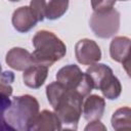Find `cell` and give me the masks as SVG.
Listing matches in <instances>:
<instances>
[{
    "label": "cell",
    "instance_id": "21",
    "mask_svg": "<svg viewBox=\"0 0 131 131\" xmlns=\"http://www.w3.org/2000/svg\"><path fill=\"white\" fill-rule=\"evenodd\" d=\"M86 131H97V130H106V127L99 121V120H95V121H90L88 123V125L85 127Z\"/></svg>",
    "mask_w": 131,
    "mask_h": 131
},
{
    "label": "cell",
    "instance_id": "19",
    "mask_svg": "<svg viewBox=\"0 0 131 131\" xmlns=\"http://www.w3.org/2000/svg\"><path fill=\"white\" fill-rule=\"evenodd\" d=\"M46 5L47 3L45 0H31L29 7L32 10L33 14L36 16L38 21H42L45 18Z\"/></svg>",
    "mask_w": 131,
    "mask_h": 131
},
{
    "label": "cell",
    "instance_id": "22",
    "mask_svg": "<svg viewBox=\"0 0 131 131\" xmlns=\"http://www.w3.org/2000/svg\"><path fill=\"white\" fill-rule=\"evenodd\" d=\"M8 1H11V2H17V1H19V0H8Z\"/></svg>",
    "mask_w": 131,
    "mask_h": 131
},
{
    "label": "cell",
    "instance_id": "4",
    "mask_svg": "<svg viewBox=\"0 0 131 131\" xmlns=\"http://www.w3.org/2000/svg\"><path fill=\"white\" fill-rule=\"evenodd\" d=\"M56 81L61 83L66 88L76 92L83 98L88 96L92 91V83L86 73L76 64L62 67L56 74Z\"/></svg>",
    "mask_w": 131,
    "mask_h": 131
},
{
    "label": "cell",
    "instance_id": "13",
    "mask_svg": "<svg viewBox=\"0 0 131 131\" xmlns=\"http://www.w3.org/2000/svg\"><path fill=\"white\" fill-rule=\"evenodd\" d=\"M86 74L88 75L92 83L93 89H98V90H100V88L114 75L113 70L108 66L104 63H98V62L91 64L86 70Z\"/></svg>",
    "mask_w": 131,
    "mask_h": 131
},
{
    "label": "cell",
    "instance_id": "16",
    "mask_svg": "<svg viewBox=\"0 0 131 131\" xmlns=\"http://www.w3.org/2000/svg\"><path fill=\"white\" fill-rule=\"evenodd\" d=\"M100 91L105 98L110 100L117 99L122 92V85L120 80L113 75L110 78V80L100 88Z\"/></svg>",
    "mask_w": 131,
    "mask_h": 131
},
{
    "label": "cell",
    "instance_id": "1",
    "mask_svg": "<svg viewBox=\"0 0 131 131\" xmlns=\"http://www.w3.org/2000/svg\"><path fill=\"white\" fill-rule=\"evenodd\" d=\"M39 106L38 100L33 95L15 96L5 112V122L11 131H30L39 114Z\"/></svg>",
    "mask_w": 131,
    "mask_h": 131
},
{
    "label": "cell",
    "instance_id": "9",
    "mask_svg": "<svg viewBox=\"0 0 131 131\" xmlns=\"http://www.w3.org/2000/svg\"><path fill=\"white\" fill-rule=\"evenodd\" d=\"M11 21L13 28L19 33H28L38 23L29 6H20L15 9L13 11Z\"/></svg>",
    "mask_w": 131,
    "mask_h": 131
},
{
    "label": "cell",
    "instance_id": "23",
    "mask_svg": "<svg viewBox=\"0 0 131 131\" xmlns=\"http://www.w3.org/2000/svg\"><path fill=\"white\" fill-rule=\"evenodd\" d=\"M1 72H2V67H1V64H0V74H1Z\"/></svg>",
    "mask_w": 131,
    "mask_h": 131
},
{
    "label": "cell",
    "instance_id": "6",
    "mask_svg": "<svg viewBox=\"0 0 131 131\" xmlns=\"http://www.w3.org/2000/svg\"><path fill=\"white\" fill-rule=\"evenodd\" d=\"M75 56L79 63L91 66L101 58V50L98 44L91 39H81L75 45Z\"/></svg>",
    "mask_w": 131,
    "mask_h": 131
},
{
    "label": "cell",
    "instance_id": "11",
    "mask_svg": "<svg viewBox=\"0 0 131 131\" xmlns=\"http://www.w3.org/2000/svg\"><path fill=\"white\" fill-rule=\"evenodd\" d=\"M60 120L54 112L43 110L37 115L30 131H57L61 130Z\"/></svg>",
    "mask_w": 131,
    "mask_h": 131
},
{
    "label": "cell",
    "instance_id": "24",
    "mask_svg": "<svg viewBox=\"0 0 131 131\" xmlns=\"http://www.w3.org/2000/svg\"><path fill=\"white\" fill-rule=\"evenodd\" d=\"M117 1V0H116ZM119 1H128V0H119Z\"/></svg>",
    "mask_w": 131,
    "mask_h": 131
},
{
    "label": "cell",
    "instance_id": "3",
    "mask_svg": "<svg viewBox=\"0 0 131 131\" xmlns=\"http://www.w3.org/2000/svg\"><path fill=\"white\" fill-rule=\"evenodd\" d=\"M83 97L74 91L67 89L53 106L54 113L60 120L62 129L76 130L82 115Z\"/></svg>",
    "mask_w": 131,
    "mask_h": 131
},
{
    "label": "cell",
    "instance_id": "17",
    "mask_svg": "<svg viewBox=\"0 0 131 131\" xmlns=\"http://www.w3.org/2000/svg\"><path fill=\"white\" fill-rule=\"evenodd\" d=\"M14 81V74L11 71H6L0 74V93L11 96L13 88L11 86Z\"/></svg>",
    "mask_w": 131,
    "mask_h": 131
},
{
    "label": "cell",
    "instance_id": "7",
    "mask_svg": "<svg viewBox=\"0 0 131 131\" xmlns=\"http://www.w3.org/2000/svg\"><path fill=\"white\" fill-rule=\"evenodd\" d=\"M129 53H130V39L125 36L115 37L110 45V55L113 60L121 62L127 73H129Z\"/></svg>",
    "mask_w": 131,
    "mask_h": 131
},
{
    "label": "cell",
    "instance_id": "10",
    "mask_svg": "<svg viewBox=\"0 0 131 131\" xmlns=\"http://www.w3.org/2000/svg\"><path fill=\"white\" fill-rule=\"evenodd\" d=\"M105 108V100L97 94H89L83 102V117L88 122L100 120Z\"/></svg>",
    "mask_w": 131,
    "mask_h": 131
},
{
    "label": "cell",
    "instance_id": "8",
    "mask_svg": "<svg viewBox=\"0 0 131 131\" xmlns=\"http://www.w3.org/2000/svg\"><path fill=\"white\" fill-rule=\"evenodd\" d=\"M5 61L8 67L15 71H25L29 67L35 64L32 53L21 47H13L7 53Z\"/></svg>",
    "mask_w": 131,
    "mask_h": 131
},
{
    "label": "cell",
    "instance_id": "2",
    "mask_svg": "<svg viewBox=\"0 0 131 131\" xmlns=\"http://www.w3.org/2000/svg\"><path fill=\"white\" fill-rule=\"evenodd\" d=\"M32 43L35 48L32 53L35 64L49 68L67 53L66 44L50 31H38L33 37Z\"/></svg>",
    "mask_w": 131,
    "mask_h": 131
},
{
    "label": "cell",
    "instance_id": "18",
    "mask_svg": "<svg viewBox=\"0 0 131 131\" xmlns=\"http://www.w3.org/2000/svg\"><path fill=\"white\" fill-rule=\"evenodd\" d=\"M10 103H11V100L9 96L0 93V131H11V129L6 124L4 119L5 112L9 107Z\"/></svg>",
    "mask_w": 131,
    "mask_h": 131
},
{
    "label": "cell",
    "instance_id": "15",
    "mask_svg": "<svg viewBox=\"0 0 131 131\" xmlns=\"http://www.w3.org/2000/svg\"><path fill=\"white\" fill-rule=\"evenodd\" d=\"M69 0H50L46 5L45 17L50 20L61 17L69 8Z\"/></svg>",
    "mask_w": 131,
    "mask_h": 131
},
{
    "label": "cell",
    "instance_id": "5",
    "mask_svg": "<svg viewBox=\"0 0 131 131\" xmlns=\"http://www.w3.org/2000/svg\"><path fill=\"white\" fill-rule=\"evenodd\" d=\"M89 26L96 37L111 38L120 29V13L114 7L102 11H94L90 17Z\"/></svg>",
    "mask_w": 131,
    "mask_h": 131
},
{
    "label": "cell",
    "instance_id": "12",
    "mask_svg": "<svg viewBox=\"0 0 131 131\" xmlns=\"http://www.w3.org/2000/svg\"><path fill=\"white\" fill-rule=\"evenodd\" d=\"M48 76V67L42 64H33L24 71L23 79L26 86L33 89L40 88Z\"/></svg>",
    "mask_w": 131,
    "mask_h": 131
},
{
    "label": "cell",
    "instance_id": "14",
    "mask_svg": "<svg viewBox=\"0 0 131 131\" xmlns=\"http://www.w3.org/2000/svg\"><path fill=\"white\" fill-rule=\"evenodd\" d=\"M112 127L115 130L130 129L131 127V111L129 106L118 108L112 116Z\"/></svg>",
    "mask_w": 131,
    "mask_h": 131
},
{
    "label": "cell",
    "instance_id": "20",
    "mask_svg": "<svg viewBox=\"0 0 131 131\" xmlns=\"http://www.w3.org/2000/svg\"><path fill=\"white\" fill-rule=\"evenodd\" d=\"M116 0H91L93 11H102L114 7Z\"/></svg>",
    "mask_w": 131,
    "mask_h": 131
}]
</instances>
